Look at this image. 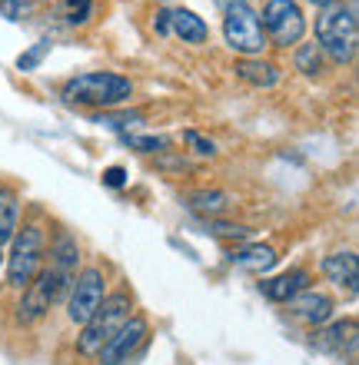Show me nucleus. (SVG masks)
<instances>
[{"label": "nucleus", "mask_w": 359, "mask_h": 365, "mask_svg": "<svg viewBox=\"0 0 359 365\" xmlns=\"http://www.w3.org/2000/svg\"><path fill=\"white\" fill-rule=\"evenodd\" d=\"M50 53V40H40V43H34V47L27 50V53H20L17 57V67L24 70V73H30V70L40 67V60Z\"/></svg>", "instance_id": "24"}, {"label": "nucleus", "mask_w": 359, "mask_h": 365, "mask_svg": "<svg viewBox=\"0 0 359 365\" xmlns=\"http://www.w3.org/2000/svg\"><path fill=\"white\" fill-rule=\"evenodd\" d=\"M186 210L200 212L206 220H220V216L230 210V196L220 190H196L186 196Z\"/></svg>", "instance_id": "19"}, {"label": "nucleus", "mask_w": 359, "mask_h": 365, "mask_svg": "<svg viewBox=\"0 0 359 365\" xmlns=\"http://www.w3.org/2000/svg\"><path fill=\"white\" fill-rule=\"evenodd\" d=\"M323 272L330 279L333 286L346 289V292H356V282H359V262H356V252H333L323 259Z\"/></svg>", "instance_id": "15"}, {"label": "nucleus", "mask_w": 359, "mask_h": 365, "mask_svg": "<svg viewBox=\"0 0 359 365\" xmlns=\"http://www.w3.org/2000/svg\"><path fill=\"white\" fill-rule=\"evenodd\" d=\"M146 336H150V322L143 316H130L123 326L110 336V342L100 349V365H123L143 349Z\"/></svg>", "instance_id": "9"}, {"label": "nucleus", "mask_w": 359, "mask_h": 365, "mask_svg": "<svg viewBox=\"0 0 359 365\" xmlns=\"http://www.w3.org/2000/svg\"><path fill=\"white\" fill-rule=\"evenodd\" d=\"M206 232L216 236V240H246L250 236V226H240V222H223V220H206Z\"/></svg>", "instance_id": "23"}, {"label": "nucleus", "mask_w": 359, "mask_h": 365, "mask_svg": "<svg viewBox=\"0 0 359 365\" xmlns=\"http://www.w3.org/2000/svg\"><path fill=\"white\" fill-rule=\"evenodd\" d=\"M123 182H126V170H123V166H110V170H103V186L120 190Z\"/></svg>", "instance_id": "28"}, {"label": "nucleus", "mask_w": 359, "mask_h": 365, "mask_svg": "<svg viewBox=\"0 0 359 365\" xmlns=\"http://www.w3.org/2000/svg\"><path fill=\"white\" fill-rule=\"evenodd\" d=\"M260 24H263V34H270L273 47H283V50L303 43V34H306V17H303L296 0H266Z\"/></svg>", "instance_id": "6"}, {"label": "nucleus", "mask_w": 359, "mask_h": 365, "mask_svg": "<svg viewBox=\"0 0 359 365\" xmlns=\"http://www.w3.org/2000/svg\"><path fill=\"white\" fill-rule=\"evenodd\" d=\"M0 262H4V246H0Z\"/></svg>", "instance_id": "33"}, {"label": "nucleus", "mask_w": 359, "mask_h": 365, "mask_svg": "<svg viewBox=\"0 0 359 365\" xmlns=\"http://www.w3.org/2000/svg\"><path fill=\"white\" fill-rule=\"evenodd\" d=\"M223 40L226 47L240 53V57H260L263 47H266V34H263L260 14L250 7V4H240V7L226 10L223 14Z\"/></svg>", "instance_id": "5"}, {"label": "nucleus", "mask_w": 359, "mask_h": 365, "mask_svg": "<svg viewBox=\"0 0 359 365\" xmlns=\"http://www.w3.org/2000/svg\"><path fill=\"white\" fill-rule=\"evenodd\" d=\"M50 14L64 27H84L93 17V0H57Z\"/></svg>", "instance_id": "20"}, {"label": "nucleus", "mask_w": 359, "mask_h": 365, "mask_svg": "<svg viewBox=\"0 0 359 365\" xmlns=\"http://www.w3.org/2000/svg\"><path fill=\"white\" fill-rule=\"evenodd\" d=\"M293 67L300 70L303 77H320V70H323V50L316 47V43H296Z\"/></svg>", "instance_id": "21"}, {"label": "nucleus", "mask_w": 359, "mask_h": 365, "mask_svg": "<svg viewBox=\"0 0 359 365\" xmlns=\"http://www.w3.org/2000/svg\"><path fill=\"white\" fill-rule=\"evenodd\" d=\"M64 103L70 106H90V110H110L120 106L133 96V83L120 73H107V70H90V73H77L70 77L60 90Z\"/></svg>", "instance_id": "1"}, {"label": "nucleus", "mask_w": 359, "mask_h": 365, "mask_svg": "<svg viewBox=\"0 0 359 365\" xmlns=\"http://www.w3.org/2000/svg\"><path fill=\"white\" fill-rule=\"evenodd\" d=\"M213 4H216V7H220V10H223V14H226V10L240 7V4H246V0H213Z\"/></svg>", "instance_id": "30"}, {"label": "nucleus", "mask_w": 359, "mask_h": 365, "mask_svg": "<svg viewBox=\"0 0 359 365\" xmlns=\"http://www.w3.org/2000/svg\"><path fill=\"white\" fill-rule=\"evenodd\" d=\"M230 262L243 272H266L276 266V250H273V246H263V242L260 246H246V250L230 252Z\"/></svg>", "instance_id": "18"}, {"label": "nucleus", "mask_w": 359, "mask_h": 365, "mask_svg": "<svg viewBox=\"0 0 359 365\" xmlns=\"http://www.w3.org/2000/svg\"><path fill=\"white\" fill-rule=\"evenodd\" d=\"M77 266H80V246H77V240H74L67 230H57V236H54V242H50V262L44 266V272H47L50 282L57 286L60 302H64V299H67V292L74 289Z\"/></svg>", "instance_id": "8"}, {"label": "nucleus", "mask_w": 359, "mask_h": 365, "mask_svg": "<svg viewBox=\"0 0 359 365\" xmlns=\"http://www.w3.org/2000/svg\"><path fill=\"white\" fill-rule=\"evenodd\" d=\"M170 37H180L183 43H206L210 27L203 24V17H196L193 10L176 7L170 10Z\"/></svg>", "instance_id": "16"}, {"label": "nucleus", "mask_w": 359, "mask_h": 365, "mask_svg": "<svg viewBox=\"0 0 359 365\" xmlns=\"http://www.w3.org/2000/svg\"><path fill=\"white\" fill-rule=\"evenodd\" d=\"M107 299V276L100 266H87L84 272H77L74 289L67 292V316L70 322L84 326L93 312L100 309V302Z\"/></svg>", "instance_id": "7"}, {"label": "nucleus", "mask_w": 359, "mask_h": 365, "mask_svg": "<svg viewBox=\"0 0 359 365\" xmlns=\"http://www.w3.org/2000/svg\"><path fill=\"white\" fill-rule=\"evenodd\" d=\"M303 289H310V272L306 269H290L276 279L260 282V292L270 299V302H290V299L300 296Z\"/></svg>", "instance_id": "14"}, {"label": "nucleus", "mask_w": 359, "mask_h": 365, "mask_svg": "<svg viewBox=\"0 0 359 365\" xmlns=\"http://www.w3.org/2000/svg\"><path fill=\"white\" fill-rule=\"evenodd\" d=\"M17 230H20V196L14 186L0 182V246L14 240Z\"/></svg>", "instance_id": "17"}, {"label": "nucleus", "mask_w": 359, "mask_h": 365, "mask_svg": "<svg viewBox=\"0 0 359 365\" xmlns=\"http://www.w3.org/2000/svg\"><path fill=\"white\" fill-rule=\"evenodd\" d=\"M133 316V296L126 292V289H120V292H110L103 302H100V309L93 312V316L84 322V329H80L77 336V352L87 359H97L100 349L110 342V336L117 332L120 326H123L126 319Z\"/></svg>", "instance_id": "3"}, {"label": "nucleus", "mask_w": 359, "mask_h": 365, "mask_svg": "<svg viewBox=\"0 0 359 365\" xmlns=\"http://www.w3.org/2000/svg\"><path fill=\"white\" fill-rule=\"evenodd\" d=\"M356 40H359V24L353 4L333 0L326 10H320V17H316V47L333 63H340V67L350 63L356 57Z\"/></svg>", "instance_id": "2"}, {"label": "nucleus", "mask_w": 359, "mask_h": 365, "mask_svg": "<svg viewBox=\"0 0 359 365\" xmlns=\"http://www.w3.org/2000/svg\"><path fill=\"white\" fill-rule=\"evenodd\" d=\"M0 14L7 20H24L30 14V4L27 0H0Z\"/></svg>", "instance_id": "27"}, {"label": "nucleus", "mask_w": 359, "mask_h": 365, "mask_svg": "<svg viewBox=\"0 0 359 365\" xmlns=\"http://www.w3.org/2000/svg\"><path fill=\"white\" fill-rule=\"evenodd\" d=\"M316 342H320V349H326L333 356H346V362L356 365V319H343V322H333L330 329H320Z\"/></svg>", "instance_id": "11"}, {"label": "nucleus", "mask_w": 359, "mask_h": 365, "mask_svg": "<svg viewBox=\"0 0 359 365\" xmlns=\"http://www.w3.org/2000/svg\"><path fill=\"white\" fill-rule=\"evenodd\" d=\"M123 143L136 153H163L170 150V140L166 136H133V133H123Z\"/></svg>", "instance_id": "22"}, {"label": "nucleus", "mask_w": 359, "mask_h": 365, "mask_svg": "<svg viewBox=\"0 0 359 365\" xmlns=\"http://www.w3.org/2000/svg\"><path fill=\"white\" fill-rule=\"evenodd\" d=\"M310 4H316V7H320V10H326V7H330V4H333V0H310Z\"/></svg>", "instance_id": "31"}, {"label": "nucleus", "mask_w": 359, "mask_h": 365, "mask_svg": "<svg viewBox=\"0 0 359 365\" xmlns=\"http://www.w3.org/2000/svg\"><path fill=\"white\" fill-rule=\"evenodd\" d=\"M183 140L193 146V153H200V156H213L216 153V143H213V140H206V136L196 133V130H186Z\"/></svg>", "instance_id": "26"}, {"label": "nucleus", "mask_w": 359, "mask_h": 365, "mask_svg": "<svg viewBox=\"0 0 359 365\" xmlns=\"http://www.w3.org/2000/svg\"><path fill=\"white\" fill-rule=\"evenodd\" d=\"M153 30L160 37H170V10H156L153 14Z\"/></svg>", "instance_id": "29"}, {"label": "nucleus", "mask_w": 359, "mask_h": 365, "mask_svg": "<svg viewBox=\"0 0 359 365\" xmlns=\"http://www.w3.org/2000/svg\"><path fill=\"white\" fill-rule=\"evenodd\" d=\"M236 77L243 80V83H250V87L256 90H270L280 83V67L273 63V60H263V57H240L233 63Z\"/></svg>", "instance_id": "13"}, {"label": "nucleus", "mask_w": 359, "mask_h": 365, "mask_svg": "<svg viewBox=\"0 0 359 365\" xmlns=\"http://www.w3.org/2000/svg\"><path fill=\"white\" fill-rule=\"evenodd\" d=\"M93 123L100 126H110V130H130V126H140L143 123V113H107V116H97Z\"/></svg>", "instance_id": "25"}, {"label": "nucleus", "mask_w": 359, "mask_h": 365, "mask_svg": "<svg viewBox=\"0 0 359 365\" xmlns=\"http://www.w3.org/2000/svg\"><path fill=\"white\" fill-rule=\"evenodd\" d=\"M290 309L293 316L306 322V326H326L333 316V299L326 292H316V289H303L296 299H290Z\"/></svg>", "instance_id": "12"}, {"label": "nucleus", "mask_w": 359, "mask_h": 365, "mask_svg": "<svg viewBox=\"0 0 359 365\" xmlns=\"http://www.w3.org/2000/svg\"><path fill=\"white\" fill-rule=\"evenodd\" d=\"M54 302H60L57 286L50 282L47 272L40 269L37 279L24 289V296H20V302H17V322L20 326H34V322H40V319L47 316V309L54 306Z\"/></svg>", "instance_id": "10"}, {"label": "nucleus", "mask_w": 359, "mask_h": 365, "mask_svg": "<svg viewBox=\"0 0 359 365\" xmlns=\"http://www.w3.org/2000/svg\"><path fill=\"white\" fill-rule=\"evenodd\" d=\"M44 256H47V232L37 222H24V230L14 232L10 240V256H7V282L14 289H24L37 279L44 269Z\"/></svg>", "instance_id": "4"}, {"label": "nucleus", "mask_w": 359, "mask_h": 365, "mask_svg": "<svg viewBox=\"0 0 359 365\" xmlns=\"http://www.w3.org/2000/svg\"><path fill=\"white\" fill-rule=\"evenodd\" d=\"M27 4H47V0H27Z\"/></svg>", "instance_id": "32"}]
</instances>
